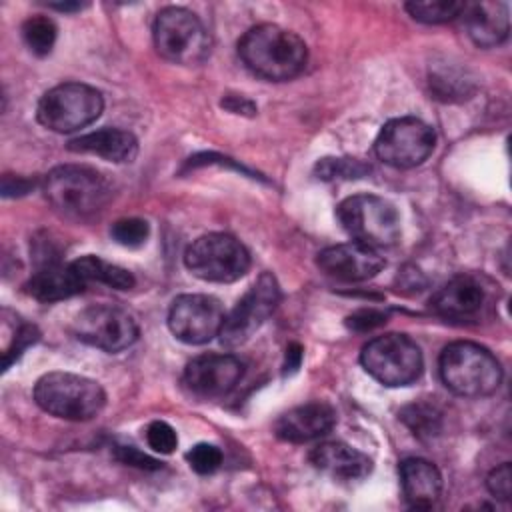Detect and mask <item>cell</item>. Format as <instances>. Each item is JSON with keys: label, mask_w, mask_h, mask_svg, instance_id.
<instances>
[{"label": "cell", "mask_w": 512, "mask_h": 512, "mask_svg": "<svg viewBox=\"0 0 512 512\" xmlns=\"http://www.w3.org/2000/svg\"><path fill=\"white\" fill-rule=\"evenodd\" d=\"M88 282L72 264H46L26 282V292L40 302H58L72 298L84 290Z\"/></svg>", "instance_id": "21"}, {"label": "cell", "mask_w": 512, "mask_h": 512, "mask_svg": "<svg viewBox=\"0 0 512 512\" xmlns=\"http://www.w3.org/2000/svg\"><path fill=\"white\" fill-rule=\"evenodd\" d=\"M384 322H386L384 312H380L376 308H364V310H358L352 316H348L346 326L356 330V332H368V330H374V328L382 326Z\"/></svg>", "instance_id": "33"}, {"label": "cell", "mask_w": 512, "mask_h": 512, "mask_svg": "<svg viewBox=\"0 0 512 512\" xmlns=\"http://www.w3.org/2000/svg\"><path fill=\"white\" fill-rule=\"evenodd\" d=\"M310 462L336 480H360L372 470V460L344 442H324L316 446L310 452Z\"/></svg>", "instance_id": "19"}, {"label": "cell", "mask_w": 512, "mask_h": 512, "mask_svg": "<svg viewBox=\"0 0 512 512\" xmlns=\"http://www.w3.org/2000/svg\"><path fill=\"white\" fill-rule=\"evenodd\" d=\"M224 318V308L214 296L182 294L170 306L168 326L186 344H206L220 334Z\"/></svg>", "instance_id": "13"}, {"label": "cell", "mask_w": 512, "mask_h": 512, "mask_svg": "<svg viewBox=\"0 0 512 512\" xmlns=\"http://www.w3.org/2000/svg\"><path fill=\"white\" fill-rule=\"evenodd\" d=\"M186 460L190 464V468L196 472V474H214L220 464H222V452L218 446L214 444H206V442H200L196 444L188 454H186Z\"/></svg>", "instance_id": "29"}, {"label": "cell", "mask_w": 512, "mask_h": 512, "mask_svg": "<svg viewBox=\"0 0 512 512\" xmlns=\"http://www.w3.org/2000/svg\"><path fill=\"white\" fill-rule=\"evenodd\" d=\"M468 36L480 48H494L508 38L510 16L506 2H472L462 8Z\"/></svg>", "instance_id": "17"}, {"label": "cell", "mask_w": 512, "mask_h": 512, "mask_svg": "<svg viewBox=\"0 0 512 512\" xmlns=\"http://www.w3.org/2000/svg\"><path fill=\"white\" fill-rule=\"evenodd\" d=\"M316 262L322 272L344 282L370 280L386 264L376 248L360 244L356 240L324 248L318 254Z\"/></svg>", "instance_id": "15"}, {"label": "cell", "mask_w": 512, "mask_h": 512, "mask_svg": "<svg viewBox=\"0 0 512 512\" xmlns=\"http://www.w3.org/2000/svg\"><path fill=\"white\" fill-rule=\"evenodd\" d=\"M186 268L206 282H234L250 268V254L240 240L224 232L196 238L186 254Z\"/></svg>", "instance_id": "9"}, {"label": "cell", "mask_w": 512, "mask_h": 512, "mask_svg": "<svg viewBox=\"0 0 512 512\" xmlns=\"http://www.w3.org/2000/svg\"><path fill=\"white\" fill-rule=\"evenodd\" d=\"M464 2L452 0H432V2H408L406 10L414 20L426 24H442L458 18L462 14Z\"/></svg>", "instance_id": "26"}, {"label": "cell", "mask_w": 512, "mask_h": 512, "mask_svg": "<svg viewBox=\"0 0 512 512\" xmlns=\"http://www.w3.org/2000/svg\"><path fill=\"white\" fill-rule=\"evenodd\" d=\"M370 172V166L360 160L350 158H322L316 164V174L322 180H334V178H358Z\"/></svg>", "instance_id": "27"}, {"label": "cell", "mask_w": 512, "mask_h": 512, "mask_svg": "<svg viewBox=\"0 0 512 512\" xmlns=\"http://www.w3.org/2000/svg\"><path fill=\"white\" fill-rule=\"evenodd\" d=\"M484 290L472 276H456L446 282L432 298L430 308L448 320H466L480 312Z\"/></svg>", "instance_id": "18"}, {"label": "cell", "mask_w": 512, "mask_h": 512, "mask_svg": "<svg viewBox=\"0 0 512 512\" xmlns=\"http://www.w3.org/2000/svg\"><path fill=\"white\" fill-rule=\"evenodd\" d=\"M400 484L404 498L414 508H430L442 492L438 468L424 458H404L400 462Z\"/></svg>", "instance_id": "20"}, {"label": "cell", "mask_w": 512, "mask_h": 512, "mask_svg": "<svg viewBox=\"0 0 512 512\" xmlns=\"http://www.w3.org/2000/svg\"><path fill=\"white\" fill-rule=\"evenodd\" d=\"M440 376L458 396L482 398L502 382V366L496 356L476 342H452L440 354Z\"/></svg>", "instance_id": "3"}, {"label": "cell", "mask_w": 512, "mask_h": 512, "mask_svg": "<svg viewBox=\"0 0 512 512\" xmlns=\"http://www.w3.org/2000/svg\"><path fill=\"white\" fill-rule=\"evenodd\" d=\"M114 456H116V460H120L122 464L136 466V468H144V470H156V468L162 466L156 458H152V456L140 452V450L134 448V446H116Z\"/></svg>", "instance_id": "34"}, {"label": "cell", "mask_w": 512, "mask_h": 512, "mask_svg": "<svg viewBox=\"0 0 512 512\" xmlns=\"http://www.w3.org/2000/svg\"><path fill=\"white\" fill-rule=\"evenodd\" d=\"M400 420L408 430L422 440L434 438L442 430V410L428 400H418L400 410Z\"/></svg>", "instance_id": "24"}, {"label": "cell", "mask_w": 512, "mask_h": 512, "mask_svg": "<svg viewBox=\"0 0 512 512\" xmlns=\"http://www.w3.org/2000/svg\"><path fill=\"white\" fill-rule=\"evenodd\" d=\"M104 108L102 94L80 82H64L50 88L38 102V122L52 132H76L92 124Z\"/></svg>", "instance_id": "7"}, {"label": "cell", "mask_w": 512, "mask_h": 512, "mask_svg": "<svg viewBox=\"0 0 512 512\" xmlns=\"http://www.w3.org/2000/svg\"><path fill=\"white\" fill-rule=\"evenodd\" d=\"M74 334L88 346L104 352H120L136 342L138 324L122 306L94 304L76 316Z\"/></svg>", "instance_id": "12"}, {"label": "cell", "mask_w": 512, "mask_h": 512, "mask_svg": "<svg viewBox=\"0 0 512 512\" xmlns=\"http://www.w3.org/2000/svg\"><path fill=\"white\" fill-rule=\"evenodd\" d=\"M72 266L86 282H102L116 290H130L136 282L126 268L110 264L98 256H82L74 260Z\"/></svg>", "instance_id": "23"}, {"label": "cell", "mask_w": 512, "mask_h": 512, "mask_svg": "<svg viewBox=\"0 0 512 512\" xmlns=\"http://www.w3.org/2000/svg\"><path fill=\"white\" fill-rule=\"evenodd\" d=\"M112 238L126 248H138L142 246L148 236H150V226L146 220L142 218H122L118 222H114L112 230H110Z\"/></svg>", "instance_id": "28"}, {"label": "cell", "mask_w": 512, "mask_h": 512, "mask_svg": "<svg viewBox=\"0 0 512 512\" xmlns=\"http://www.w3.org/2000/svg\"><path fill=\"white\" fill-rule=\"evenodd\" d=\"M154 44L162 58L194 66L210 54V34L200 18L180 6H170L158 12L154 20Z\"/></svg>", "instance_id": "5"}, {"label": "cell", "mask_w": 512, "mask_h": 512, "mask_svg": "<svg viewBox=\"0 0 512 512\" xmlns=\"http://www.w3.org/2000/svg\"><path fill=\"white\" fill-rule=\"evenodd\" d=\"M68 150L82 154H96L104 160L122 164L132 162L138 154L136 138L120 128H102L68 142Z\"/></svg>", "instance_id": "22"}, {"label": "cell", "mask_w": 512, "mask_h": 512, "mask_svg": "<svg viewBox=\"0 0 512 512\" xmlns=\"http://www.w3.org/2000/svg\"><path fill=\"white\" fill-rule=\"evenodd\" d=\"M50 6L56 8V10H64V12H68V10H78V8H80L78 2H54V4H50Z\"/></svg>", "instance_id": "37"}, {"label": "cell", "mask_w": 512, "mask_h": 512, "mask_svg": "<svg viewBox=\"0 0 512 512\" xmlns=\"http://www.w3.org/2000/svg\"><path fill=\"white\" fill-rule=\"evenodd\" d=\"M22 38L36 56H46L56 42V24L46 16H30L22 24Z\"/></svg>", "instance_id": "25"}, {"label": "cell", "mask_w": 512, "mask_h": 512, "mask_svg": "<svg viewBox=\"0 0 512 512\" xmlns=\"http://www.w3.org/2000/svg\"><path fill=\"white\" fill-rule=\"evenodd\" d=\"M300 360H302V346L300 344H290L286 348V364H284V370L286 372H294L298 366H300Z\"/></svg>", "instance_id": "35"}, {"label": "cell", "mask_w": 512, "mask_h": 512, "mask_svg": "<svg viewBox=\"0 0 512 512\" xmlns=\"http://www.w3.org/2000/svg\"><path fill=\"white\" fill-rule=\"evenodd\" d=\"M280 302V288L270 272H262L248 292L238 300L232 312L224 318L220 342L228 348L242 346L268 320Z\"/></svg>", "instance_id": "11"}, {"label": "cell", "mask_w": 512, "mask_h": 512, "mask_svg": "<svg viewBox=\"0 0 512 512\" xmlns=\"http://www.w3.org/2000/svg\"><path fill=\"white\" fill-rule=\"evenodd\" d=\"M110 192L108 180L88 166H56L44 178V196L50 206L76 220L98 214L106 206Z\"/></svg>", "instance_id": "2"}, {"label": "cell", "mask_w": 512, "mask_h": 512, "mask_svg": "<svg viewBox=\"0 0 512 512\" xmlns=\"http://www.w3.org/2000/svg\"><path fill=\"white\" fill-rule=\"evenodd\" d=\"M36 340H38V330H36V326L26 324V322H18V328H16V332H14L12 342H10V344L4 348V352H2L4 370L10 368V364H12L14 360H18V356H20L30 344H34Z\"/></svg>", "instance_id": "30"}, {"label": "cell", "mask_w": 512, "mask_h": 512, "mask_svg": "<svg viewBox=\"0 0 512 512\" xmlns=\"http://www.w3.org/2000/svg\"><path fill=\"white\" fill-rule=\"evenodd\" d=\"M238 54L254 74L274 82L298 76L308 60L304 40L276 24H258L246 30L238 42Z\"/></svg>", "instance_id": "1"}, {"label": "cell", "mask_w": 512, "mask_h": 512, "mask_svg": "<svg viewBox=\"0 0 512 512\" xmlns=\"http://www.w3.org/2000/svg\"><path fill=\"white\" fill-rule=\"evenodd\" d=\"M244 364L232 354H202L184 370L186 388L200 398H222L242 378Z\"/></svg>", "instance_id": "14"}, {"label": "cell", "mask_w": 512, "mask_h": 512, "mask_svg": "<svg viewBox=\"0 0 512 512\" xmlns=\"http://www.w3.org/2000/svg\"><path fill=\"white\" fill-rule=\"evenodd\" d=\"M336 424V412L326 402H306L290 408L274 422V434L280 440L302 444L316 440L332 430Z\"/></svg>", "instance_id": "16"}, {"label": "cell", "mask_w": 512, "mask_h": 512, "mask_svg": "<svg viewBox=\"0 0 512 512\" xmlns=\"http://www.w3.org/2000/svg\"><path fill=\"white\" fill-rule=\"evenodd\" d=\"M146 442L152 450L160 454H170L178 446V436L170 424L156 420L146 428Z\"/></svg>", "instance_id": "31"}, {"label": "cell", "mask_w": 512, "mask_h": 512, "mask_svg": "<svg viewBox=\"0 0 512 512\" xmlns=\"http://www.w3.org/2000/svg\"><path fill=\"white\" fill-rule=\"evenodd\" d=\"M338 220L356 242L372 248L394 246L400 240V216L396 208L374 194H354L342 200Z\"/></svg>", "instance_id": "6"}, {"label": "cell", "mask_w": 512, "mask_h": 512, "mask_svg": "<svg viewBox=\"0 0 512 512\" xmlns=\"http://www.w3.org/2000/svg\"><path fill=\"white\" fill-rule=\"evenodd\" d=\"M434 130L414 116L394 118L382 126L376 136V156L394 168H414L434 150Z\"/></svg>", "instance_id": "10"}, {"label": "cell", "mask_w": 512, "mask_h": 512, "mask_svg": "<svg viewBox=\"0 0 512 512\" xmlns=\"http://www.w3.org/2000/svg\"><path fill=\"white\" fill-rule=\"evenodd\" d=\"M486 486L490 490L492 496L500 498V500H510L512 494V472H510V462H504L500 466H496L488 478H486Z\"/></svg>", "instance_id": "32"}, {"label": "cell", "mask_w": 512, "mask_h": 512, "mask_svg": "<svg viewBox=\"0 0 512 512\" xmlns=\"http://www.w3.org/2000/svg\"><path fill=\"white\" fill-rule=\"evenodd\" d=\"M30 188V182L24 178H16L14 186H2L4 196H14V194H24Z\"/></svg>", "instance_id": "36"}, {"label": "cell", "mask_w": 512, "mask_h": 512, "mask_svg": "<svg viewBox=\"0 0 512 512\" xmlns=\"http://www.w3.org/2000/svg\"><path fill=\"white\" fill-rule=\"evenodd\" d=\"M364 370L384 386H408L420 378L424 360L418 344L406 334L372 338L360 354Z\"/></svg>", "instance_id": "8"}, {"label": "cell", "mask_w": 512, "mask_h": 512, "mask_svg": "<svg viewBox=\"0 0 512 512\" xmlns=\"http://www.w3.org/2000/svg\"><path fill=\"white\" fill-rule=\"evenodd\" d=\"M34 400L56 418L84 422L102 412L106 394L92 378L72 372H48L36 382Z\"/></svg>", "instance_id": "4"}]
</instances>
